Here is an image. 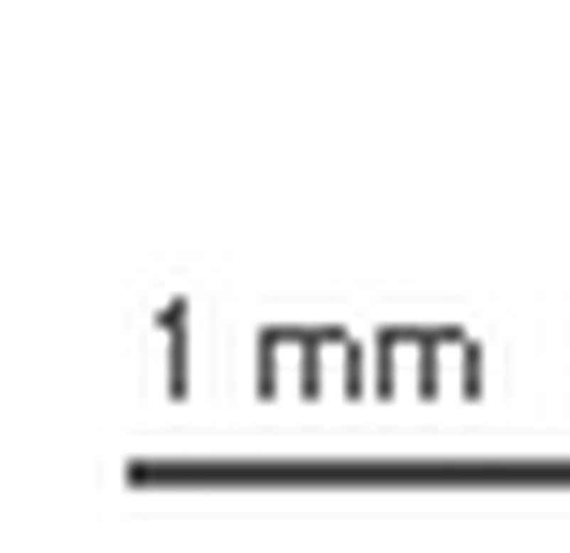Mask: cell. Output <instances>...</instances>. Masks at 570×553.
I'll return each instance as SVG.
<instances>
[{
	"label": "cell",
	"mask_w": 570,
	"mask_h": 553,
	"mask_svg": "<svg viewBox=\"0 0 570 553\" xmlns=\"http://www.w3.org/2000/svg\"><path fill=\"white\" fill-rule=\"evenodd\" d=\"M389 329L376 332V342H380V396H389V376H392V359H389Z\"/></svg>",
	"instance_id": "6da1fadb"
},
{
	"label": "cell",
	"mask_w": 570,
	"mask_h": 553,
	"mask_svg": "<svg viewBox=\"0 0 570 553\" xmlns=\"http://www.w3.org/2000/svg\"><path fill=\"white\" fill-rule=\"evenodd\" d=\"M312 339H319V335H309L306 349H302V392L306 396L316 392V345H312Z\"/></svg>",
	"instance_id": "7a4b0ae2"
},
{
	"label": "cell",
	"mask_w": 570,
	"mask_h": 553,
	"mask_svg": "<svg viewBox=\"0 0 570 553\" xmlns=\"http://www.w3.org/2000/svg\"><path fill=\"white\" fill-rule=\"evenodd\" d=\"M423 392H433V345L423 349Z\"/></svg>",
	"instance_id": "5b68a950"
},
{
	"label": "cell",
	"mask_w": 570,
	"mask_h": 553,
	"mask_svg": "<svg viewBox=\"0 0 570 553\" xmlns=\"http://www.w3.org/2000/svg\"><path fill=\"white\" fill-rule=\"evenodd\" d=\"M349 365H345V382H349V396H359V359H362V353H359L356 342H349Z\"/></svg>",
	"instance_id": "277c9868"
},
{
	"label": "cell",
	"mask_w": 570,
	"mask_h": 553,
	"mask_svg": "<svg viewBox=\"0 0 570 553\" xmlns=\"http://www.w3.org/2000/svg\"><path fill=\"white\" fill-rule=\"evenodd\" d=\"M476 355H480V349H476V342H470V345H466V359H463V392L466 396L476 392Z\"/></svg>",
	"instance_id": "3957f363"
},
{
	"label": "cell",
	"mask_w": 570,
	"mask_h": 553,
	"mask_svg": "<svg viewBox=\"0 0 570 553\" xmlns=\"http://www.w3.org/2000/svg\"><path fill=\"white\" fill-rule=\"evenodd\" d=\"M272 389V349H262V392Z\"/></svg>",
	"instance_id": "8992f818"
}]
</instances>
